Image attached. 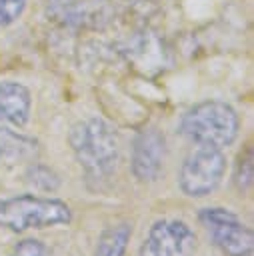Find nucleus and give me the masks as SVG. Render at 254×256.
I'll return each instance as SVG.
<instances>
[{
    "label": "nucleus",
    "mask_w": 254,
    "mask_h": 256,
    "mask_svg": "<svg viewBox=\"0 0 254 256\" xmlns=\"http://www.w3.org/2000/svg\"><path fill=\"white\" fill-rule=\"evenodd\" d=\"M70 148L88 180L110 178L120 160L118 134L104 118L92 116L76 122L68 136Z\"/></svg>",
    "instance_id": "1"
},
{
    "label": "nucleus",
    "mask_w": 254,
    "mask_h": 256,
    "mask_svg": "<svg viewBox=\"0 0 254 256\" xmlns=\"http://www.w3.org/2000/svg\"><path fill=\"white\" fill-rule=\"evenodd\" d=\"M72 222L70 206L60 198L20 194L0 198V228L10 232L44 230L54 226H66Z\"/></svg>",
    "instance_id": "2"
},
{
    "label": "nucleus",
    "mask_w": 254,
    "mask_h": 256,
    "mask_svg": "<svg viewBox=\"0 0 254 256\" xmlns=\"http://www.w3.org/2000/svg\"><path fill=\"white\" fill-rule=\"evenodd\" d=\"M178 130L194 144L226 148L236 140L240 120L230 104L220 100H206L184 112Z\"/></svg>",
    "instance_id": "3"
},
{
    "label": "nucleus",
    "mask_w": 254,
    "mask_h": 256,
    "mask_svg": "<svg viewBox=\"0 0 254 256\" xmlns=\"http://www.w3.org/2000/svg\"><path fill=\"white\" fill-rule=\"evenodd\" d=\"M224 174L226 156L222 148L198 144L180 166L178 186L190 198H206L218 190Z\"/></svg>",
    "instance_id": "4"
},
{
    "label": "nucleus",
    "mask_w": 254,
    "mask_h": 256,
    "mask_svg": "<svg viewBox=\"0 0 254 256\" xmlns=\"http://www.w3.org/2000/svg\"><path fill=\"white\" fill-rule=\"evenodd\" d=\"M200 224L210 234L214 246L226 256H252L254 234L238 214L224 206H206L198 212Z\"/></svg>",
    "instance_id": "5"
},
{
    "label": "nucleus",
    "mask_w": 254,
    "mask_h": 256,
    "mask_svg": "<svg viewBox=\"0 0 254 256\" xmlns=\"http://www.w3.org/2000/svg\"><path fill=\"white\" fill-rule=\"evenodd\" d=\"M198 236L182 218H158L148 228L138 256H192Z\"/></svg>",
    "instance_id": "6"
},
{
    "label": "nucleus",
    "mask_w": 254,
    "mask_h": 256,
    "mask_svg": "<svg viewBox=\"0 0 254 256\" xmlns=\"http://www.w3.org/2000/svg\"><path fill=\"white\" fill-rule=\"evenodd\" d=\"M166 158V140L158 128H144L134 136L130 170L142 184H152L160 178Z\"/></svg>",
    "instance_id": "7"
},
{
    "label": "nucleus",
    "mask_w": 254,
    "mask_h": 256,
    "mask_svg": "<svg viewBox=\"0 0 254 256\" xmlns=\"http://www.w3.org/2000/svg\"><path fill=\"white\" fill-rule=\"evenodd\" d=\"M30 106L32 98L26 86L12 80L0 82V120L24 126L30 118Z\"/></svg>",
    "instance_id": "8"
},
{
    "label": "nucleus",
    "mask_w": 254,
    "mask_h": 256,
    "mask_svg": "<svg viewBox=\"0 0 254 256\" xmlns=\"http://www.w3.org/2000/svg\"><path fill=\"white\" fill-rule=\"evenodd\" d=\"M38 152V142L22 132L0 126V166L14 168L24 162H32Z\"/></svg>",
    "instance_id": "9"
},
{
    "label": "nucleus",
    "mask_w": 254,
    "mask_h": 256,
    "mask_svg": "<svg viewBox=\"0 0 254 256\" xmlns=\"http://www.w3.org/2000/svg\"><path fill=\"white\" fill-rule=\"evenodd\" d=\"M130 238H132V226L128 222L108 226L100 232L92 256H124Z\"/></svg>",
    "instance_id": "10"
},
{
    "label": "nucleus",
    "mask_w": 254,
    "mask_h": 256,
    "mask_svg": "<svg viewBox=\"0 0 254 256\" xmlns=\"http://www.w3.org/2000/svg\"><path fill=\"white\" fill-rule=\"evenodd\" d=\"M252 178H254V172H252V150L246 148V152H242L238 156L236 170H234V184H236V188L240 192H246L252 186Z\"/></svg>",
    "instance_id": "11"
},
{
    "label": "nucleus",
    "mask_w": 254,
    "mask_h": 256,
    "mask_svg": "<svg viewBox=\"0 0 254 256\" xmlns=\"http://www.w3.org/2000/svg\"><path fill=\"white\" fill-rule=\"evenodd\" d=\"M28 178L42 192H54L58 188V184H60V180L54 174V170L48 168V166H44V164H34L30 168V172H28Z\"/></svg>",
    "instance_id": "12"
},
{
    "label": "nucleus",
    "mask_w": 254,
    "mask_h": 256,
    "mask_svg": "<svg viewBox=\"0 0 254 256\" xmlns=\"http://www.w3.org/2000/svg\"><path fill=\"white\" fill-rule=\"evenodd\" d=\"M8 256H48L46 246L36 238H24L20 240Z\"/></svg>",
    "instance_id": "13"
},
{
    "label": "nucleus",
    "mask_w": 254,
    "mask_h": 256,
    "mask_svg": "<svg viewBox=\"0 0 254 256\" xmlns=\"http://www.w3.org/2000/svg\"><path fill=\"white\" fill-rule=\"evenodd\" d=\"M26 0H0V26L12 24L24 10Z\"/></svg>",
    "instance_id": "14"
}]
</instances>
